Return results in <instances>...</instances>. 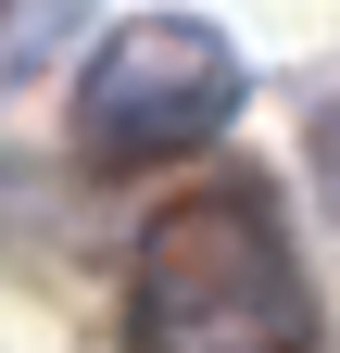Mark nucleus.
<instances>
[{
	"mask_svg": "<svg viewBox=\"0 0 340 353\" xmlns=\"http://www.w3.org/2000/svg\"><path fill=\"white\" fill-rule=\"evenodd\" d=\"M76 26H89V0H0V76H51V63H76Z\"/></svg>",
	"mask_w": 340,
	"mask_h": 353,
	"instance_id": "3",
	"label": "nucleus"
},
{
	"mask_svg": "<svg viewBox=\"0 0 340 353\" xmlns=\"http://www.w3.org/2000/svg\"><path fill=\"white\" fill-rule=\"evenodd\" d=\"M139 341L151 353H303V278L252 190H202L139 240Z\"/></svg>",
	"mask_w": 340,
	"mask_h": 353,
	"instance_id": "1",
	"label": "nucleus"
},
{
	"mask_svg": "<svg viewBox=\"0 0 340 353\" xmlns=\"http://www.w3.org/2000/svg\"><path fill=\"white\" fill-rule=\"evenodd\" d=\"M240 114V51L202 13H139L114 26L89 76H76V139L101 164H177L189 139H215Z\"/></svg>",
	"mask_w": 340,
	"mask_h": 353,
	"instance_id": "2",
	"label": "nucleus"
}]
</instances>
